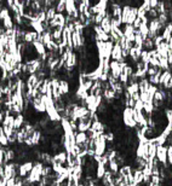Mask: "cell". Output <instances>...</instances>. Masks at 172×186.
Here are the masks:
<instances>
[{"label": "cell", "mask_w": 172, "mask_h": 186, "mask_svg": "<svg viewBox=\"0 0 172 186\" xmlns=\"http://www.w3.org/2000/svg\"><path fill=\"white\" fill-rule=\"evenodd\" d=\"M157 158L164 167H169L167 163V146H157Z\"/></svg>", "instance_id": "6da1fadb"}, {"label": "cell", "mask_w": 172, "mask_h": 186, "mask_svg": "<svg viewBox=\"0 0 172 186\" xmlns=\"http://www.w3.org/2000/svg\"><path fill=\"white\" fill-rule=\"evenodd\" d=\"M33 166H34V162L33 161H26L23 163L19 164V168H18V176L21 178H27L29 175V173L32 172L33 169Z\"/></svg>", "instance_id": "7a4b0ae2"}, {"label": "cell", "mask_w": 172, "mask_h": 186, "mask_svg": "<svg viewBox=\"0 0 172 186\" xmlns=\"http://www.w3.org/2000/svg\"><path fill=\"white\" fill-rule=\"evenodd\" d=\"M112 60H116L119 63L121 62H126L124 58H123V48L119 43H114V47H113V51H112Z\"/></svg>", "instance_id": "3957f363"}, {"label": "cell", "mask_w": 172, "mask_h": 186, "mask_svg": "<svg viewBox=\"0 0 172 186\" xmlns=\"http://www.w3.org/2000/svg\"><path fill=\"white\" fill-rule=\"evenodd\" d=\"M109 68H110V75L119 81V77H120V75H121V72H123V70L120 69L119 62H116V60H110Z\"/></svg>", "instance_id": "277c9868"}, {"label": "cell", "mask_w": 172, "mask_h": 186, "mask_svg": "<svg viewBox=\"0 0 172 186\" xmlns=\"http://www.w3.org/2000/svg\"><path fill=\"white\" fill-rule=\"evenodd\" d=\"M52 163H58L62 166H66L67 163V152L66 151H59L52 156Z\"/></svg>", "instance_id": "5b68a950"}, {"label": "cell", "mask_w": 172, "mask_h": 186, "mask_svg": "<svg viewBox=\"0 0 172 186\" xmlns=\"http://www.w3.org/2000/svg\"><path fill=\"white\" fill-rule=\"evenodd\" d=\"M59 94L62 97L64 96H69L71 93V87H69V82L67 80H59V89H58Z\"/></svg>", "instance_id": "8992f818"}, {"label": "cell", "mask_w": 172, "mask_h": 186, "mask_svg": "<svg viewBox=\"0 0 172 186\" xmlns=\"http://www.w3.org/2000/svg\"><path fill=\"white\" fill-rule=\"evenodd\" d=\"M38 36H39V34L38 33H35L34 30H28V31H26V34H24V43H33L34 41H37L38 40Z\"/></svg>", "instance_id": "52a82bcc"}, {"label": "cell", "mask_w": 172, "mask_h": 186, "mask_svg": "<svg viewBox=\"0 0 172 186\" xmlns=\"http://www.w3.org/2000/svg\"><path fill=\"white\" fill-rule=\"evenodd\" d=\"M33 47H34V50H35V52H37V55L39 56V58L45 57V56H46V53H47V51H46V48H45V46H44V43H38V41H34V43H33Z\"/></svg>", "instance_id": "ba28073f"}, {"label": "cell", "mask_w": 172, "mask_h": 186, "mask_svg": "<svg viewBox=\"0 0 172 186\" xmlns=\"http://www.w3.org/2000/svg\"><path fill=\"white\" fill-rule=\"evenodd\" d=\"M38 77H37V75L35 74H33V75H29L28 77H27V80H26V86L28 89L30 91H33L35 87H37V84H38Z\"/></svg>", "instance_id": "9c48e42d"}, {"label": "cell", "mask_w": 172, "mask_h": 186, "mask_svg": "<svg viewBox=\"0 0 172 186\" xmlns=\"http://www.w3.org/2000/svg\"><path fill=\"white\" fill-rule=\"evenodd\" d=\"M24 122H26V118H24V115L23 114H19V115H17V116H15V122H14L15 130H18V129L22 128L23 125H24Z\"/></svg>", "instance_id": "30bf717a"}, {"label": "cell", "mask_w": 172, "mask_h": 186, "mask_svg": "<svg viewBox=\"0 0 172 186\" xmlns=\"http://www.w3.org/2000/svg\"><path fill=\"white\" fill-rule=\"evenodd\" d=\"M105 172H107V167H105L104 164H102V163H97L96 172H95V178L98 179V180H101V179L104 176Z\"/></svg>", "instance_id": "8fae6325"}, {"label": "cell", "mask_w": 172, "mask_h": 186, "mask_svg": "<svg viewBox=\"0 0 172 186\" xmlns=\"http://www.w3.org/2000/svg\"><path fill=\"white\" fill-rule=\"evenodd\" d=\"M74 137H75V144L79 145V146L87 142V135H86V133L76 132V133H74Z\"/></svg>", "instance_id": "7c38bea8"}, {"label": "cell", "mask_w": 172, "mask_h": 186, "mask_svg": "<svg viewBox=\"0 0 172 186\" xmlns=\"http://www.w3.org/2000/svg\"><path fill=\"white\" fill-rule=\"evenodd\" d=\"M172 75L171 72H170V70H165V72H162V74H161V76H160V85L159 86L164 87L170 80H171ZM158 86V87H159Z\"/></svg>", "instance_id": "4fadbf2b"}, {"label": "cell", "mask_w": 172, "mask_h": 186, "mask_svg": "<svg viewBox=\"0 0 172 186\" xmlns=\"http://www.w3.org/2000/svg\"><path fill=\"white\" fill-rule=\"evenodd\" d=\"M130 12H131V6L130 5L123 6V12H121V22H123V24H127Z\"/></svg>", "instance_id": "5bb4252c"}, {"label": "cell", "mask_w": 172, "mask_h": 186, "mask_svg": "<svg viewBox=\"0 0 172 186\" xmlns=\"http://www.w3.org/2000/svg\"><path fill=\"white\" fill-rule=\"evenodd\" d=\"M30 27H32V30H34L35 33H38L39 35L40 34H43L44 31V26H43V23H40V22H38L37 19H34L33 22H30Z\"/></svg>", "instance_id": "9a60e30c"}, {"label": "cell", "mask_w": 172, "mask_h": 186, "mask_svg": "<svg viewBox=\"0 0 172 186\" xmlns=\"http://www.w3.org/2000/svg\"><path fill=\"white\" fill-rule=\"evenodd\" d=\"M137 12H138V7H137V6H131V12H130L129 19H127V24H129V26H132L133 22L136 21Z\"/></svg>", "instance_id": "2e32d148"}, {"label": "cell", "mask_w": 172, "mask_h": 186, "mask_svg": "<svg viewBox=\"0 0 172 186\" xmlns=\"http://www.w3.org/2000/svg\"><path fill=\"white\" fill-rule=\"evenodd\" d=\"M119 174H120L123 178L129 176L130 174H132V166H130V164H125V166L120 167V169H119Z\"/></svg>", "instance_id": "e0dca14e"}, {"label": "cell", "mask_w": 172, "mask_h": 186, "mask_svg": "<svg viewBox=\"0 0 172 186\" xmlns=\"http://www.w3.org/2000/svg\"><path fill=\"white\" fill-rule=\"evenodd\" d=\"M119 169H120V167L118 166V163L114 161H109V163H108V166H107V171H109V172H112L113 175H116L118 173H119Z\"/></svg>", "instance_id": "ac0fdd59"}, {"label": "cell", "mask_w": 172, "mask_h": 186, "mask_svg": "<svg viewBox=\"0 0 172 186\" xmlns=\"http://www.w3.org/2000/svg\"><path fill=\"white\" fill-rule=\"evenodd\" d=\"M1 23H2V27L6 29H12L15 28V23H14V19H12V14L11 16H9V17H6L4 21H1Z\"/></svg>", "instance_id": "d6986e66"}, {"label": "cell", "mask_w": 172, "mask_h": 186, "mask_svg": "<svg viewBox=\"0 0 172 186\" xmlns=\"http://www.w3.org/2000/svg\"><path fill=\"white\" fill-rule=\"evenodd\" d=\"M41 137H43V133H41V130H34V133L32 134V140H33V144H34V146H37V145H40V139H41Z\"/></svg>", "instance_id": "ffe728a7"}, {"label": "cell", "mask_w": 172, "mask_h": 186, "mask_svg": "<svg viewBox=\"0 0 172 186\" xmlns=\"http://www.w3.org/2000/svg\"><path fill=\"white\" fill-rule=\"evenodd\" d=\"M138 86H140V93H142V92H148L150 84H149L148 79H142L138 81Z\"/></svg>", "instance_id": "44dd1931"}, {"label": "cell", "mask_w": 172, "mask_h": 186, "mask_svg": "<svg viewBox=\"0 0 172 186\" xmlns=\"http://www.w3.org/2000/svg\"><path fill=\"white\" fill-rule=\"evenodd\" d=\"M56 12L57 14H64L66 12V0H58L56 1Z\"/></svg>", "instance_id": "7402d4cb"}, {"label": "cell", "mask_w": 172, "mask_h": 186, "mask_svg": "<svg viewBox=\"0 0 172 186\" xmlns=\"http://www.w3.org/2000/svg\"><path fill=\"white\" fill-rule=\"evenodd\" d=\"M155 48V46H154V41H153V39H149V38H147L145 40H144L143 43V50L144 51H152V50H154Z\"/></svg>", "instance_id": "603a6c76"}, {"label": "cell", "mask_w": 172, "mask_h": 186, "mask_svg": "<svg viewBox=\"0 0 172 186\" xmlns=\"http://www.w3.org/2000/svg\"><path fill=\"white\" fill-rule=\"evenodd\" d=\"M157 157V145L149 144L148 145V159Z\"/></svg>", "instance_id": "cb8c5ba5"}, {"label": "cell", "mask_w": 172, "mask_h": 186, "mask_svg": "<svg viewBox=\"0 0 172 186\" xmlns=\"http://www.w3.org/2000/svg\"><path fill=\"white\" fill-rule=\"evenodd\" d=\"M56 9L55 7H51V9H49L47 11H46V21L47 22H50V21H52L54 18H55V16H56Z\"/></svg>", "instance_id": "d4e9b609"}, {"label": "cell", "mask_w": 172, "mask_h": 186, "mask_svg": "<svg viewBox=\"0 0 172 186\" xmlns=\"http://www.w3.org/2000/svg\"><path fill=\"white\" fill-rule=\"evenodd\" d=\"M164 115L166 117V121L169 125H172V109H169V108H165L164 109Z\"/></svg>", "instance_id": "484cf974"}, {"label": "cell", "mask_w": 172, "mask_h": 186, "mask_svg": "<svg viewBox=\"0 0 172 186\" xmlns=\"http://www.w3.org/2000/svg\"><path fill=\"white\" fill-rule=\"evenodd\" d=\"M9 16H11L10 10H9L7 7H2V9L0 10V22L4 21V19H5L6 17H9Z\"/></svg>", "instance_id": "4316f807"}, {"label": "cell", "mask_w": 172, "mask_h": 186, "mask_svg": "<svg viewBox=\"0 0 172 186\" xmlns=\"http://www.w3.org/2000/svg\"><path fill=\"white\" fill-rule=\"evenodd\" d=\"M158 89H159V87L155 86V85H150V86H149V88H148V94H149L150 99H154V94L157 93Z\"/></svg>", "instance_id": "83f0119b"}, {"label": "cell", "mask_w": 172, "mask_h": 186, "mask_svg": "<svg viewBox=\"0 0 172 186\" xmlns=\"http://www.w3.org/2000/svg\"><path fill=\"white\" fill-rule=\"evenodd\" d=\"M149 60H150V57H149V52L148 51H144L141 55V62L144 63V64H149Z\"/></svg>", "instance_id": "f1b7e54d"}, {"label": "cell", "mask_w": 172, "mask_h": 186, "mask_svg": "<svg viewBox=\"0 0 172 186\" xmlns=\"http://www.w3.org/2000/svg\"><path fill=\"white\" fill-rule=\"evenodd\" d=\"M133 109H135L136 111H138V113H142V111H143V109H144V104L141 101V100H137V101L135 103Z\"/></svg>", "instance_id": "f546056e"}, {"label": "cell", "mask_w": 172, "mask_h": 186, "mask_svg": "<svg viewBox=\"0 0 172 186\" xmlns=\"http://www.w3.org/2000/svg\"><path fill=\"white\" fill-rule=\"evenodd\" d=\"M153 41H154V46H155V48H157L159 45H161V43H164V39H162V36H161V35H158L157 38H154V39H153Z\"/></svg>", "instance_id": "4dcf8cb0"}, {"label": "cell", "mask_w": 172, "mask_h": 186, "mask_svg": "<svg viewBox=\"0 0 172 186\" xmlns=\"http://www.w3.org/2000/svg\"><path fill=\"white\" fill-rule=\"evenodd\" d=\"M149 67L159 68V58H150V60H149Z\"/></svg>", "instance_id": "1f68e13d"}, {"label": "cell", "mask_w": 172, "mask_h": 186, "mask_svg": "<svg viewBox=\"0 0 172 186\" xmlns=\"http://www.w3.org/2000/svg\"><path fill=\"white\" fill-rule=\"evenodd\" d=\"M141 26H142V19L137 17V18H136V21L133 22V24H132V27H133V28H135V29H136V30H137V29H140V27H141Z\"/></svg>", "instance_id": "d6a6232c"}, {"label": "cell", "mask_w": 172, "mask_h": 186, "mask_svg": "<svg viewBox=\"0 0 172 186\" xmlns=\"http://www.w3.org/2000/svg\"><path fill=\"white\" fill-rule=\"evenodd\" d=\"M158 72V68H153V67H149V69H148V72H147V75L150 77V76H154L155 74Z\"/></svg>", "instance_id": "836d02e7"}, {"label": "cell", "mask_w": 172, "mask_h": 186, "mask_svg": "<svg viewBox=\"0 0 172 186\" xmlns=\"http://www.w3.org/2000/svg\"><path fill=\"white\" fill-rule=\"evenodd\" d=\"M149 4H150V9H157V6L159 5V1L158 0H150Z\"/></svg>", "instance_id": "e575fe53"}, {"label": "cell", "mask_w": 172, "mask_h": 186, "mask_svg": "<svg viewBox=\"0 0 172 186\" xmlns=\"http://www.w3.org/2000/svg\"><path fill=\"white\" fill-rule=\"evenodd\" d=\"M15 184H16L15 178H11V179H7V180H6V186H15Z\"/></svg>", "instance_id": "d590c367"}, {"label": "cell", "mask_w": 172, "mask_h": 186, "mask_svg": "<svg viewBox=\"0 0 172 186\" xmlns=\"http://www.w3.org/2000/svg\"><path fill=\"white\" fill-rule=\"evenodd\" d=\"M5 52V48H4V46L0 43V53H4Z\"/></svg>", "instance_id": "8d00e7d4"}, {"label": "cell", "mask_w": 172, "mask_h": 186, "mask_svg": "<svg viewBox=\"0 0 172 186\" xmlns=\"http://www.w3.org/2000/svg\"><path fill=\"white\" fill-rule=\"evenodd\" d=\"M78 186H84V185H83V184H79V185H78Z\"/></svg>", "instance_id": "74e56055"}, {"label": "cell", "mask_w": 172, "mask_h": 186, "mask_svg": "<svg viewBox=\"0 0 172 186\" xmlns=\"http://www.w3.org/2000/svg\"><path fill=\"white\" fill-rule=\"evenodd\" d=\"M0 38H1V35H0Z\"/></svg>", "instance_id": "f35d334b"}]
</instances>
